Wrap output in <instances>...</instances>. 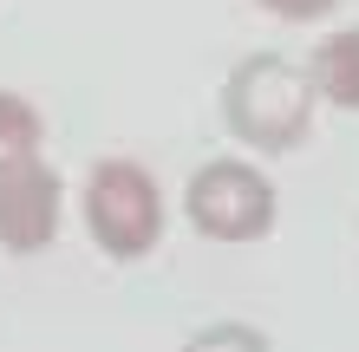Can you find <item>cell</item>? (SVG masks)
Wrapping results in <instances>:
<instances>
[{
	"mask_svg": "<svg viewBox=\"0 0 359 352\" xmlns=\"http://www.w3.org/2000/svg\"><path fill=\"white\" fill-rule=\"evenodd\" d=\"M313 78L307 66H294L281 52H248L236 72L222 78V124L236 131L248 150L262 157H281L307 137L313 124Z\"/></svg>",
	"mask_w": 359,
	"mask_h": 352,
	"instance_id": "obj_1",
	"label": "cell"
},
{
	"mask_svg": "<svg viewBox=\"0 0 359 352\" xmlns=\"http://www.w3.org/2000/svg\"><path fill=\"white\" fill-rule=\"evenodd\" d=\"M79 216H86L92 241L111 261H144L163 241V190L157 176L131 157H104L92 163L86 196H79Z\"/></svg>",
	"mask_w": 359,
	"mask_h": 352,
	"instance_id": "obj_2",
	"label": "cell"
},
{
	"mask_svg": "<svg viewBox=\"0 0 359 352\" xmlns=\"http://www.w3.org/2000/svg\"><path fill=\"white\" fill-rule=\"evenodd\" d=\"M183 216L203 241H262L274 229V183L242 157H216L189 176Z\"/></svg>",
	"mask_w": 359,
	"mask_h": 352,
	"instance_id": "obj_3",
	"label": "cell"
},
{
	"mask_svg": "<svg viewBox=\"0 0 359 352\" xmlns=\"http://www.w3.org/2000/svg\"><path fill=\"white\" fill-rule=\"evenodd\" d=\"M53 235H59V170L39 157L0 170V248L39 255Z\"/></svg>",
	"mask_w": 359,
	"mask_h": 352,
	"instance_id": "obj_4",
	"label": "cell"
},
{
	"mask_svg": "<svg viewBox=\"0 0 359 352\" xmlns=\"http://www.w3.org/2000/svg\"><path fill=\"white\" fill-rule=\"evenodd\" d=\"M313 92L327 98V105H340V111H359V27H340V33H327L320 39V52H313Z\"/></svg>",
	"mask_w": 359,
	"mask_h": 352,
	"instance_id": "obj_5",
	"label": "cell"
},
{
	"mask_svg": "<svg viewBox=\"0 0 359 352\" xmlns=\"http://www.w3.org/2000/svg\"><path fill=\"white\" fill-rule=\"evenodd\" d=\"M39 111L27 105L20 92H0V170H13V163L39 157Z\"/></svg>",
	"mask_w": 359,
	"mask_h": 352,
	"instance_id": "obj_6",
	"label": "cell"
},
{
	"mask_svg": "<svg viewBox=\"0 0 359 352\" xmlns=\"http://www.w3.org/2000/svg\"><path fill=\"white\" fill-rule=\"evenodd\" d=\"M183 352H274L268 333H255V326H242V320H216V326H203V333H189Z\"/></svg>",
	"mask_w": 359,
	"mask_h": 352,
	"instance_id": "obj_7",
	"label": "cell"
},
{
	"mask_svg": "<svg viewBox=\"0 0 359 352\" xmlns=\"http://www.w3.org/2000/svg\"><path fill=\"white\" fill-rule=\"evenodd\" d=\"M262 13H274V20H327L340 0H255Z\"/></svg>",
	"mask_w": 359,
	"mask_h": 352,
	"instance_id": "obj_8",
	"label": "cell"
}]
</instances>
